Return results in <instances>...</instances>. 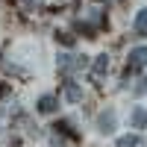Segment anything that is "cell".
<instances>
[{"label":"cell","mask_w":147,"mask_h":147,"mask_svg":"<svg viewBox=\"0 0 147 147\" xmlns=\"http://www.w3.org/2000/svg\"><path fill=\"white\" fill-rule=\"evenodd\" d=\"M65 97H68L71 103H77L80 97H82V91H80V85H74V82H68V85H65Z\"/></svg>","instance_id":"9c48e42d"},{"label":"cell","mask_w":147,"mask_h":147,"mask_svg":"<svg viewBox=\"0 0 147 147\" xmlns=\"http://www.w3.org/2000/svg\"><path fill=\"white\" fill-rule=\"evenodd\" d=\"M112 127H115V112H103L100 115V129L103 132H112Z\"/></svg>","instance_id":"ba28073f"},{"label":"cell","mask_w":147,"mask_h":147,"mask_svg":"<svg viewBox=\"0 0 147 147\" xmlns=\"http://www.w3.org/2000/svg\"><path fill=\"white\" fill-rule=\"evenodd\" d=\"M109 71V56H97L94 59V77H103Z\"/></svg>","instance_id":"52a82bcc"},{"label":"cell","mask_w":147,"mask_h":147,"mask_svg":"<svg viewBox=\"0 0 147 147\" xmlns=\"http://www.w3.org/2000/svg\"><path fill=\"white\" fill-rule=\"evenodd\" d=\"M132 30H136L138 35H147V9H141L136 15V24H132Z\"/></svg>","instance_id":"5b68a950"},{"label":"cell","mask_w":147,"mask_h":147,"mask_svg":"<svg viewBox=\"0 0 147 147\" xmlns=\"http://www.w3.org/2000/svg\"><path fill=\"white\" fill-rule=\"evenodd\" d=\"M144 65H147V47H132L127 59V71H138Z\"/></svg>","instance_id":"7a4b0ae2"},{"label":"cell","mask_w":147,"mask_h":147,"mask_svg":"<svg viewBox=\"0 0 147 147\" xmlns=\"http://www.w3.org/2000/svg\"><path fill=\"white\" fill-rule=\"evenodd\" d=\"M85 68V56H71V53H62L59 56V71H82Z\"/></svg>","instance_id":"6da1fadb"},{"label":"cell","mask_w":147,"mask_h":147,"mask_svg":"<svg viewBox=\"0 0 147 147\" xmlns=\"http://www.w3.org/2000/svg\"><path fill=\"white\" fill-rule=\"evenodd\" d=\"M132 127H136V129H144L147 127V109H132Z\"/></svg>","instance_id":"277c9868"},{"label":"cell","mask_w":147,"mask_h":147,"mask_svg":"<svg viewBox=\"0 0 147 147\" xmlns=\"http://www.w3.org/2000/svg\"><path fill=\"white\" fill-rule=\"evenodd\" d=\"M56 109H59V100H56V97H50V94H44L41 100H38V112H44V115L56 112Z\"/></svg>","instance_id":"3957f363"},{"label":"cell","mask_w":147,"mask_h":147,"mask_svg":"<svg viewBox=\"0 0 147 147\" xmlns=\"http://www.w3.org/2000/svg\"><path fill=\"white\" fill-rule=\"evenodd\" d=\"M118 147H144V138L141 136H124V138H118Z\"/></svg>","instance_id":"8992f818"},{"label":"cell","mask_w":147,"mask_h":147,"mask_svg":"<svg viewBox=\"0 0 147 147\" xmlns=\"http://www.w3.org/2000/svg\"><path fill=\"white\" fill-rule=\"evenodd\" d=\"M56 38H62L65 44H74V35H68V32H59V35H56Z\"/></svg>","instance_id":"30bf717a"}]
</instances>
